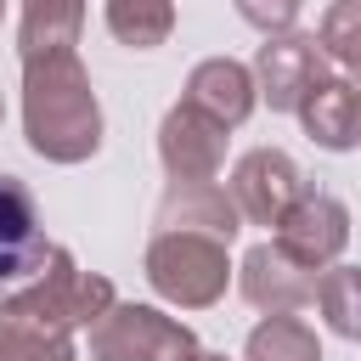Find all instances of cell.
<instances>
[{"label": "cell", "instance_id": "1", "mask_svg": "<svg viewBox=\"0 0 361 361\" xmlns=\"http://www.w3.org/2000/svg\"><path fill=\"white\" fill-rule=\"evenodd\" d=\"M23 135L51 164H85L102 147V107L73 51L23 62Z\"/></svg>", "mask_w": 361, "mask_h": 361}, {"label": "cell", "instance_id": "2", "mask_svg": "<svg viewBox=\"0 0 361 361\" xmlns=\"http://www.w3.org/2000/svg\"><path fill=\"white\" fill-rule=\"evenodd\" d=\"M231 243L203 237V231H152L147 243V282L158 299L180 305V310H209L226 282H231Z\"/></svg>", "mask_w": 361, "mask_h": 361}, {"label": "cell", "instance_id": "3", "mask_svg": "<svg viewBox=\"0 0 361 361\" xmlns=\"http://www.w3.org/2000/svg\"><path fill=\"white\" fill-rule=\"evenodd\" d=\"M107 305H113V282H107V276H96V271H79V265H73V254H68V248H56V243H51L45 265L34 271V282H28V288H17V293L6 299V310L28 316V322H39V327H51V333L90 327Z\"/></svg>", "mask_w": 361, "mask_h": 361}, {"label": "cell", "instance_id": "4", "mask_svg": "<svg viewBox=\"0 0 361 361\" xmlns=\"http://www.w3.org/2000/svg\"><path fill=\"white\" fill-rule=\"evenodd\" d=\"M192 350V327L152 305H107L90 322V361H175Z\"/></svg>", "mask_w": 361, "mask_h": 361}, {"label": "cell", "instance_id": "5", "mask_svg": "<svg viewBox=\"0 0 361 361\" xmlns=\"http://www.w3.org/2000/svg\"><path fill=\"white\" fill-rule=\"evenodd\" d=\"M344 243H350V209L338 197H327V192L305 186L288 203V214L276 220V248L288 259H299L305 271H327L344 254Z\"/></svg>", "mask_w": 361, "mask_h": 361}, {"label": "cell", "instance_id": "6", "mask_svg": "<svg viewBox=\"0 0 361 361\" xmlns=\"http://www.w3.org/2000/svg\"><path fill=\"white\" fill-rule=\"evenodd\" d=\"M316 79H327V56L310 34H265L254 56V90L271 102V113H299Z\"/></svg>", "mask_w": 361, "mask_h": 361}, {"label": "cell", "instance_id": "7", "mask_svg": "<svg viewBox=\"0 0 361 361\" xmlns=\"http://www.w3.org/2000/svg\"><path fill=\"white\" fill-rule=\"evenodd\" d=\"M226 192H231V203H237V214H243L248 226H276V220L288 214V203L305 192V180H299V169H293L288 152L254 147V152L237 158Z\"/></svg>", "mask_w": 361, "mask_h": 361}, {"label": "cell", "instance_id": "8", "mask_svg": "<svg viewBox=\"0 0 361 361\" xmlns=\"http://www.w3.org/2000/svg\"><path fill=\"white\" fill-rule=\"evenodd\" d=\"M158 158H164L169 180H214L226 164V124L175 102L158 124Z\"/></svg>", "mask_w": 361, "mask_h": 361}, {"label": "cell", "instance_id": "9", "mask_svg": "<svg viewBox=\"0 0 361 361\" xmlns=\"http://www.w3.org/2000/svg\"><path fill=\"white\" fill-rule=\"evenodd\" d=\"M316 276H322V271H305V265H299V259H288L276 243L248 248V254H243V265H237L243 299H248L254 310H265V316L316 305Z\"/></svg>", "mask_w": 361, "mask_h": 361}, {"label": "cell", "instance_id": "10", "mask_svg": "<svg viewBox=\"0 0 361 361\" xmlns=\"http://www.w3.org/2000/svg\"><path fill=\"white\" fill-rule=\"evenodd\" d=\"M51 243L39 231V209H34V192L17 180V175H0V288L34 276L45 265Z\"/></svg>", "mask_w": 361, "mask_h": 361}, {"label": "cell", "instance_id": "11", "mask_svg": "<svg viewBox=\"0 0 361 361\" xmlns=\"http://www.w3.org/2000/svg\"><path fill=\"white\" fill-rule=\"evenodd\" d=\"M152 226H158V231H203V237L231 243L237 226H243V214H237L231 192L214 186V180H169Z\"/></svg>", "mask_w": 361, "mask_h": 361}, {"label": "cell", "instance_id": "12", "mask_svg": "<svg viewBox=\"0 0 361 361\" xmlns=\"http://www.w3.org/2000/svg\"><path fill=\"white\" fill-rule=\"evenodd\" d=\"M180 102L197 107V113H209V118H220L226 130H237V124L254 113V102H259L254 68H243V62H231V56H209V62H197V68L186 73V96H180Z\"/></svg>", "mask_w": 361, "mask_h": 361}, {"label": "cell", "instance_id": "13", "mask_svg": "<svg viewBox=\"0 0 361 361\" xmlns=\"http://www.w3.org/2000/svg\"><path fill=\"white\" fill-rule=\"evenodd\" d=\"M299 118H305V135L327 152H350L361 147V85L350 79H316L310 96L299 102Z\"/></svg>", "mask_w": 361, "mask_h": 361}, {"label": "cell", "instance_id": "14", "mask_svg": "<svg viewBox=\"0 0 361 361\" xmlns=\"http://www.w3.org/2000/svg\"><path fill=\"white\" fill-rule=\"evenodd\" d=\"M85 34V0H23V23H17V56H51V51H73Z\"/></svg>", "mask_w": 361, "mask_h": 361}, {"label": "cell", "instance_id": "15", "mask_svg": "<svg viewBox=\"0 0 361 361\" xmlns=\"http://www.w3.org/2000/svg\"><path fill=\"white\" fill-rule=\"evenodd\" d=\"M243 361H322V344H316L310 322H299L293 310H276L248 333Z\"/></svg>", "mask_w": 361, "mask_h": 361}, {"label": "cell", "instance_id": "16", "mask_svg": "<svg viewBox=\"0 0 361 361\" xmlns=\"http://www.w3.org/2000/svg\"><path fill=\"white\" fill-rule=\"evenodd\" d=\"M107 28L130 51H152L175 34V0H107Z\"/></svg>", "mask_w": 361, "mask_h": 361}, {"label": "cell", "instance_id": "17", "mask_svg": "<svg viewBox=\"0 0 361 361\" xmlns=\"http://www.w3.org/2000/svg\"><path fill=\"white\" fill-rule=\"evenodd\" d=\"M316 310L338 338L361 344V265H327L316 276Z\"/></svg>", "mask_w": 361, "mask_h": 361}, {"label": "cell", "instance_id": "18", "mask_svg": "<svg viewBox=\"0 0 361 361\" xmlns=\"http://www.w3.org/2000/svg\"><path fill=\"white\" fill-rule=\"evenodd\" d=\"M0 361H73V333H51L0 305Z\"/></svg>", "mask_w": 361, "mask_h": 361}, {"label": "cell", "instance_id": "19", "mask_svg": "<svg viewBox=\"0 0 361 361\" xmlns=\"http://www.w3.org/2000/svg\"><path fill=\"white\" fill-rule=\"evenodd\" d=\"M316 45H322L327 62H338V68L350 73V85H361V0H338V6H327Z\"/></svg>", "mask_w": 361, "mask_h": 361}, {"label": "cell", "instance_id": "20", "mask_svg": "<svg viewBox=\"0 0 361 361\" xmlns=\"http://www.w3.org/2000/svg\"><path fill=\"white\" fill-rule=\"evenodd\" d=\"M299 6L305 0H237V17L248 28H259V34H288L293 17H299Z\"/></svg>", "mask_w": 361, "mask_h": 361}, {"label": "cell", "instance_id": "21", "mask_svg": "<svg viewBox=\"0 0 361 361\" xmlns=\"http://www.w3.org/2000/svg\"><path fill=\"white\" fill-rule=\"evenodd\" d=\"M175 361H226V355H214V350H197V344H192V350H180Z\"/></svg>", "mask_w": 361, "mask_h": 361}, {"label": "cell", "instance_id": "22", "mask_svg": "<svg viewBox=\"0 0 361 361\" xmlns=\"http://www.w3.org/2000/svg\"><path fill=\"white\" fill-rule=\"evenodd\" d=\"M0 118H6V102H0Z\"/></svg>", "mask_w": 361, "mask_h": 361}, {"label": "cell", "instance_id": "23", "mask_svg": "<svg viewBox=\"0 0 361 361\" xmlns=\"http://www.w3.org/2000/svg\"><path fill=\"white\" fill-rule=\"evenodd\" d=\"M0 6H6V0H0Z\"/></svg>", "mask_w": 361, "mask_h": 361}]
</instances>
